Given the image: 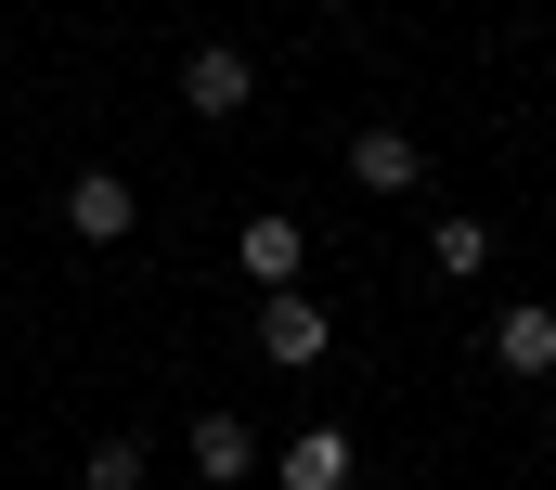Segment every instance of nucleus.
Instances as JSON below:
<instances>
[{"instance_id": "423d86ee", "label": "nucleus", "mask_w": 556, "mask_h": 490, "mask_svg": "<svg viewBox=\"0 0 556 490\" xmlns=\"http://www.w3.org/2000/svg\"><path fill=\"white\" fill-rule=\"evenodd\" d=\"M194 478H207V490H247V478H260L247 413H194Z\"/></svg>"}, {"instance_id": "1a4fd4ad", "label": "nucleus", "mask_w": 556, "mask_h": 490, "mask_svg": "<svg viewBox=\"0 0 556 490\" xmlns=\"http://www.w3.org/2000/svg\"><path fill=\"white\" fill-rule=\"evenodd\" d=\"M427 258H440L453 284H466V271H492V220H466V207H453V220L427 233Z\"/></svg>"}, {"instance_id": "f8f14e48", "label": "nucleus", "mask_w": 556, "mask_h": 490, "mask_svg": "<svg viewBox=\"0 0 556 490\" xmlns=\"http://www.w3.org/2000/svg\"><path fill=\"white\" fill-rule=\"evenodd\" d=\"M142 13H155V0H142Z\"/></svg>"}, {"instance_id": "0eeeda50", "label": "nucleus", "mask_w": 556, "mask_h": 490, "mask_svg": "<svg viewBox=\"0 0 556 490\" xmlns=\"http://www.w3.org/2000/svg\"><path fill=\"white\" fill-rule=\"evenodd\" d=\"M273 478H285V490H350V426H298Z\"/></svg>"}, {"instance_id": "f257e3e1", "label": "nucleus", "mask_w": 556, "mask_h": 490, "mask_svg": "<svg viewBox=\"0 0 556 490\" xmlns=\"http://www.w3.org/2000/svg\"><path fill=\"white\" fill-rule=\"evenodd\" d=\"M324 349H337V323H324V297H298V284H273V297H260V362L311 374Z\"/></svg>"}, {"instance_id": "7ed1b4c3", "label": "nucleus", "mask_w": 556, "mask_h": 490, "mask_svg": "<svg viewBox=\"0 0 556 490\" xmlns=\"http://www.w3.org/2000/svg\"><path fill=\"white\" fill-rule=\"evenodd\" d=\"M247 91H260V78H247V52H233V39L181 52V104H194V117H247Z\"/></svg>"}, {"instance_id": "39448f33", "label": "nucleus", "mask_w": 556, "mask_h": 490, "mask_svg": "<svg viewBox=\"0 0 556 490\" xmlns=\"http://www.w3.org/2000/svg\"><path fill=\"white\" fill-rule=\"evenodd\" d=\"M233 258H247V284H260V297H273V284H298V258H311V233H298V220H285V207H260V220H247V233H233Z\"/></svg>"}, {"instance_id": "9d476101", "label": "nucleus", "mask_w": 556, "mask_h": 490, "mask_svg": "<svg viewBox=\"0 0 556 490\" xmlns=\"http://www.w3.org/2000/svg\"><path fill=\"white\" fill-rule=\"evenodd\" d=\"M91 490H142V439H91Z\"/></svg>"}, {"instance_id": "6e6552de", "label": "nucleus", "mask_w": 556, "mask_h": 490, "mask_svg": "<svg viewBox=\"0 0 556 490\" xmlns=\"http://www.w3.org/2000/svg\"><path fill=\"white\" fill-rule=\"evenodd\" d=\"M492 362H505V374H556V310H544V297H518V310L492 323Z\"/></svg>"}, {"instance_id": "20e7f679", "label": "nucleus", "mask_w": 556, "mask_h": 490, "mask_svg": "<svg viewBox=\"0 0 556 490\" xmlns=\"http://www.w3.org/2000/svg\"><path fill=\"white\" fill-rule=\"evenodd\" d=\"M350 181H363V194H415V181H427V142H415V129H350Z\"/></svg>"}, {"instance_id": "9b49d317", "label": "nucleus", "mask_w": 556, "mask_h": 490, "mask_svg": "<svg viewBox=\"0 0 556 490\" xmlns=\"http://www.w3.org/2000/svg\"><path fill=\"white\" fill-rule=\"evenodd\" d=\"M544 413H556V374H544Z\"/></svg>"}, {"instance_id": "f03ea898", "label": "nucleus", "mask_w": 556, "mask_h": 490, "mask_svg": "<svg viewBox=\"0 0 556 490\" xmlns=\"http://www.w3.org/2000/svg\"><path fill=\"white\" fill-rule=\"evenodd\" d=\"M65 220H78L91 245H130L142 233V181L130 168H78V181H65Z\"/></svg>"}]
</instances>
